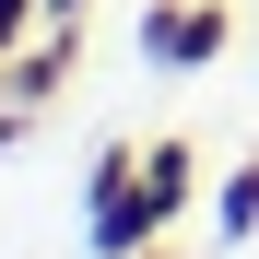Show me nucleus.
Listing matches in <instances>:
<instances>
[{
	"label": "nucleus",
	"instance_id": "obj_1",
	"mask_svg": "<svg viewBox=\"0 0 259 259\" xmlns=\"http://www.w3.org/2000/svg\"><path fill=\"white\" fill-rule=\"evenodd\" d=\"M212 35H224V24H212V12H189V24L165 12V24H153V48H165V59H212Z\"/></svg>",
	"mask_w": 259,
	"mask_h": 259
},
{
	"label": "nucleus",
	"instance_id": "obj_2",
	"mask_svg": "<svg viewBox=\"0 0 259 259\" xmlns=\"http://www.w3.org/2000/svg\"><path fill=\"white\" fill-rule=\"evenodd\" d=\"M12 35H24V0H0V48H12Z\"/></svg>",
	"mask_w": 259,
	"mask_h": 259
}]
</instances>
